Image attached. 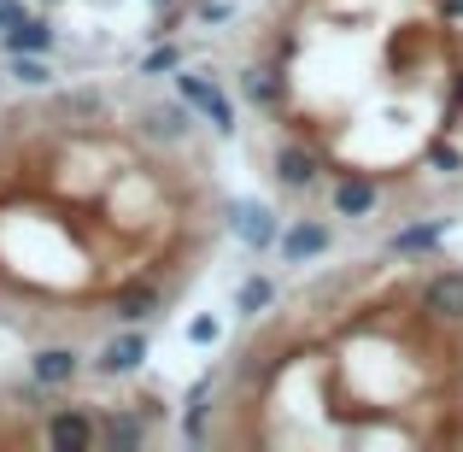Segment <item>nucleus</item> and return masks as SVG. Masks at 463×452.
<instances>
[{"mask_svg": "<svg viewBox=\"0 0 463 452\" xmlns=\"http://www.w3.org/2000/svg\"><path fill=\"white\" fill-rule=\"evenodd\" d=\"M176 94H182V106H188V112H205L217 130H223V136L235 130V106L223 101V89H217L212 77H200V71H182V77H176Z\"/></svg>", "mask_w": 463, "mask_h": 452, "instance_id": "obj_1", "label": "nucleus"}, {"mask_svg": "<svg viewBox=\"0 0 463 452\" xmlns=\"http://www.w3.org/2000/svg\"><path fill=\"white\" fill-rule=\"evenodd\" d=\"M229 224H235V236L247 241V247H270V241H282L276 217L264 212L259 200H235V206H229Z\"/></svg>", "mask_w": 463, "mask_h": 452, "instance_id": "obj_2", "label": "nucleus"}, {"mask_svg": "<svg viewBox=\"0 0 463 452\" xmlns=\"http://www.w3.org/2000/svg\"><path fill=\"white\" fill-rule=\"evenodd\" d=\"M422 305H429L440 323H463V271H440L422 288Z\"/></svg>", "mask_w": 463, "mask_h": 452, "instance_id": "obj_3", "label": "nucleus"}, {"mask_svg": "<svg viewBox=\"0 0 463 452\" xmlns=\"http://www.w3.org/2000/svg\"><path fill=\"white\" fill-rule=\"evenodd\" d=\"M94 418H82V411H53L47 418V447H65V452H82V447H94Z\"/></svg>", "mask_w": 463, "mask_h": 452, "instance_id": "obj_4", "label": "nucleus"}, {"mask_svg": "<svg viewBox=\"0 0 463 452\" xmlns=\"http://www.w3.org/2000/svg\"><path fill=\"white\" fill-rule=\"evenodd\" d=\"M141 359H147V335L129 329V335H118L94 364H100V376H129V370H141Z\"/></svg>", "mask_w": 463, "mask_h": 452, "instance_id": "obj_5", "label": "nucleus"}, {"mask_svg": "<svg viewBox=\"0 0 463 452\" xmlns=\"http://www.w3.org/2000/svg\"><path fill=\"white\" fill-rule=\"evenodd\" d=\"M328 206H335V217H364V212H375V182H370V177H340L335 188H328Z\"/></svg>", "mask_w": 463, "mask_h": 452, "instance_id": "obj_6", "label": "nucleus"}, {"mask_svg": "<svg viewBox=\"0 0 463 452\" xmlns=\"http://www.w3.org/2000/svg\"><path fill=\"white\" fill-rule=\"evenodd\" d=\"M276 182H282V188H311L317 182V153L299 148V141L276 148Z\"/></svg>", "mask_w": 463, "mask_h": 452, "instance_id": "obj_7", "label": "nucleus"}, {"mask_svg": "<svg viewBox=\"0 0 463 452\" xmlns=\"http://www.w3.org/2000/svg\"><path fill=\"white\" fill-rule=\"evenodd\" d=\"M317 253H328V224H294L282 229V259L288 264H306Z\"/></svg>", "mask_w": 463, "mask_h": 452, "instance_id": "obj_8", "label": "nucleus"}, {"mask_svg": "<svg viewBox=\"0 0 463 452\" xmlns=\"http://www.w3.org/2000/svg\"><path fill=\"white\" fill-rule=\"evenodd\" d=\"M53 47V24L47 18H18L6 30V53H47Z\"/></svg>", "mask_w": 463, "mask_h": 452, "instance_id": "obj_9", "label": "nucleus"}, {"mask_svg": "<svg viewBox=\"0 0 463 452\" xmlns=\"http://www.w3.org/2000/svg\"><path fill=\"white\" fill-rule=\"evenodd\" d=\"M71 376H77V352H71V347L35 352V382H42V388H65Z\"/></svg>", "mask_w": 463, "mask_h": 452, "instance_id": "obj_10", "label": "nucleus"}, {"mask_svg": "<svg viewBox=\"0 0 463 452\" xmlns=\"http://www.w3.org/2000/svg\"><path fill=\"white\" fill-rule=\"evenodd\" d=\"M440 236H446V217H434V224H411V229L393 236V253H434Z\"/></svg>", "mask_w": 463, "mask_h": 452, "instance_id": "obj_11", "label": "nucleus"}, {"mask_svg": "<svg viewBox=\"0 0 463 452\" xmlns=\"http://www.w3.org/2000/svg\"><path fill=\"white\" fill-rule=\"evenodd\" d=\"M106 441L112 447H141L147 441V423H141L136 411H118V418H106Z\"/></svg>", "mask_w": 463, "mask_h": 452, "instance_id": "obj_12", "label": "nucleus"}, {"mask_svg": "<svg viewBox=\"0 0 463 452\" xmlns=\"http://www.w3.org/2000/svg\"><path fill=\"white\" fill-rule=\"evenodd\" d=\"M241 89L252 94V106H264V112H270V106H282V89H276V77L264 65H252L247 77H241Z\"/></svg>", "mask_w": 463, "mask_h": 452, "instance_id": "obj_13", "label": "nucleus"}, {"mask_svg": "<svg viewBox=\"0 0 463 452\" xmlns=\"http://www.w3.org/2000/svg\"><path fill=\"white\" fill-rule=\"evenodd\" d=\"M270 300H276V288L264 283V276H252V283H241V294H235V312H241V317H259Z\"/></svg>", "mask_w": 463, "mask_h": 452, "instance_id": "obj_14", "label": "nucleus"}, {"mask_svg": "<svg viewBox=\"0 0 463 452\" xmlns=\"http://www.w3.org/2000/svg\"><path fill=\"white\" fill-rule=\"evenodd\" d=\"M182 124H194V118L188 112H176V106H153V112H147V136H182Z\"/></svg>", "mask_w": 463, "mask_h": 452, "instance_id": "obj_15", "label": "nucleus"}, {"mask_svg": "<svg viewBox=\"0 0 463 452\" xmlns=\"http://www.w3.org/2000/svg\"><path fill=\"white\" fill-rule=\"evenodd\" d=\"M12 77L30 82V89H42V82L53 77V71H47V59H42V53H12Z\"/></svg>", "mask_w": 463, "mask_h": 452, "instance_id": "obj_16", "label": "nucleus"}, {"mask_svg": "<svg viewBox=\"0 0 463 452\" xmlns=\"http://www.w3.org/2000/svg\"><path fill=\"white\" fill-rule=\"evenodd\" d=\"M153 305H158V294H153V288H141V294L118 300V317H124V323H141V317H153Z\"/></svg>", "mask_w": 463, "mask_h": 452, "instance_id": "obj_17", "label": "nucleus"}, {"mask_svg": "<svg viewBox=\"0 0 463 452\" xmlns=\"http://www.w3.org/2000/svg\"><path fill=\"white\" fill-rule=\"evenodd\" d=\"M170 65H176V47H158V53L141 59V71H147V77H153V71H170Z\"/></svg>", "mask_w": 463, "mask_h": 452, "instance_id": "obj_18", "label": "nucleus"}, {"mask_svg": "<svg viewBox=\"0 0 463 452\" xmlns=\"http://www.w3.org/2000/svg\"><path fill=\"white\" fill-rule=\"evenodd\" d=\"M18 18H30V12H24L18 0H0V35H6V30H12V24H18Z\"/></svg>", "mask_w": 463, "mask_h": 452, "instance_id": "obj_19", "label": "nucleus"}, {"mask_svg": "<svg viewBox=\"0 0 463 452\" xmlns=\"http://www.w3.org/2000/svg\"><path fill=\"white\" fill-rule=\"evenodd\" d=\"M188 335H194V341H200V347H205V341H217V323H212V317H200V323H194Z\"/></svg>", "mask_w": 463, "mask_h": 452, "instance_id": "obj_20", "label": "nucleus"}, {"mask_svg": "<svg viewBox=\"0 0 463 452\" xmlns=\"http://www.w3.org/2000/svg\"><path fill=\"white\" fill-rule=\"evenodd\" d=\"M434 165H440V170H458V165H463V159H458L452 148H434Z\"/></svg>", "mask_w": 463, "mask_h": 452, "instance_id": "obj_21", "label": "nucleus"}, {"mask_svg": "<svg viewBox=\"0 0 463 452\" xmlns=\"http://www.w3.org/2000/svg\"><path fill=\"white\" fill-rule=\"evenodd\" d=\"M440 12L446 18H463V0H440Z\"/></svg>", "mask_w": 463, "mask_h": 452, "instance_id": "obj_22", "label": "nucleus"}, {"mask_svg": "<svg viewBox=\"0 0 463 452\" xmlns=\"http://www.w3.org/2000/svg\"><path fill=\"white\" fill-rule=\"evenodd\" d=\"M458 101H463V71H458Z\"/></svg>", "mask_w": 463, "mask_h": 452, "instance_id": "obj_23", "label": "nucleus"}]
</instances>
